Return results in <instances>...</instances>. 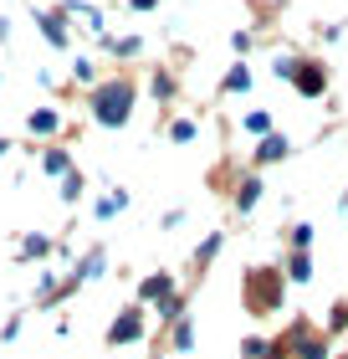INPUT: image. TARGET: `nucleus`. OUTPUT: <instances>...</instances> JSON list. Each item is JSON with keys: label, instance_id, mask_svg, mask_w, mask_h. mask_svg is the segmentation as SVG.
Returning a JSON list of instances; mask_svg holds the SVG:
<instances>
[{"label": "nucleus", "instance_id": "obj_1", "mask_svg": "<svg viewBox=\"0 0 348 359\" xmlns=\"http://www.w3.org/2000/svg\"><path fill=\"white\" fill-rule=\"evenodd\" d=\"M134 108H139V83L123 77V72H113L97 88H88V118L97 128H128Z\"/></svg>", "mask_w": 348, "mask_h": 359}, {"label": "nucleus", "instance_id": "obj_2", "mask_svg": "<svg viewBox=\"0 0 348 359\" xmlns=\"http://www.w3.org/2000/svg\"><path fill=\"white\" fill-rule=\"evenodd\" d=\"M241 303H246V313H256V318L281 313V303H287V272L281 267H246Z\"/></svg>", "mask_w": 348, "mask_h": 359}, {"label": "nucleus", "instance_id": "obj_3", "mask_svg": "<svg viewBox=\"0 0 348 359\" xmlns=\"http://www.w3.org/2000/svg\"><path fill=\"white\" fill-rule=\"evenodd\" d=\"M277 344L287 349V359H333V339H328L318 323H307V318H292Z\"/></svg>", "mask_w": 348, "mask_h": 359}, {"label": "nucleus", "instance_id": "obj_4", "mask_svg": "<svg viewBox=\"0 0 348 359\" xmlns=\"http://www.w3.org/2000/svg\"><path fill=\"white\" fill-rule=\"evenodd\" d=\"M108 349H134V344H144L148 339V308L144 303H123L118 313H113V323H108Z\"/></svg>", "mask_w": 348, "mask_h": 359}, {"label": "nucleus", "instance_id": "obj_5", "mask_svg": "<svg viewBox=\"0 0 348 359\" xmlns=\"http://www.w3.org/2000/svg\"><path fill=\"white\" fill-rule=\"evenodd\" d=\"M261 201H267V180H261V170L246 165L236 180H230V210H236V216H256Z\"/></svg>", "mask_w": 348, "mask_h": 359}, {"label": "nucleus", "instance_id": "obj_6", "mask_svg": "<svg viewBox=\"0 0 348 359\" xmlns=\"http://www.w3.org/2000/svg\"><path fill=\"white\" fill-rule=\"evenodd\" d=\"M174 292H185V287H179V272L159 267V272L139 277V287H134V303H144V308H159L164 298H174Z\"/></svg>", "mask_w": 348, "mask_h": 359}, {"label": "nucleus", "instance_id": "obj_7", "mask_svg": "<svg viewBox=\"0 0 348 359\" xmlns=\"http://www.w3.org/2000/svg\"><path fill=\"white\" fill-rule=\"evenodd\" d=\"M26 134H31V144H57L62 134H67V113L62 108H31L26 113Z\"/></svg>", "mask_w": 348, "mask_h": 359}, {"label": "nucleus", "instance_id": "obj_8", "mask_svg": "<svg viewBox=\"0 0 348 359\" xmlns=\"http://www.w3.org/2000/svg\"><path fill=\"white\" fill-rule=\"evenodd\" d=\"M328 62H318V57H302V67H297V77H292V88H297V97H328Z\"/></svg>", "mask_w": 348, "mask_h": 359}, {"label": "nucleus", "instance_id": "obj_9", "mask_svg": "<svg viewBox=\"0 0 348 359\" xmlns=\"http://www.w3.org/2000/svg\"><path fill=\"white\" fill-rule=\"evenodd\" d=\"M72 283L77 287H88V283H103V277H108V247H103V241H97V247H88V252H82L77 257V262H72Z\"/></svg>", "mask_w": 348, "mask_h": 359}, {"label": "nucleus", "instance_id": "obj_10", "mask_svg": "<svg viewBox=\"0 0 348 359\" xmlns=\"http://www.w3.org/2000/svg\"><path fill=\"white\" fill-rule=\"evenodd\" d=\"M287 154H292V139H287V134H267V139L251 144V170H272V165H281Z\"/></svg>", "mask_w": 348, "mask_h": 359}, {"label": "nucleus", "instance_id": "obj_11", "mask_svg": "<svg viewBox=\"0 0 348 359\" xmlns=\"http://www.w3.org/2000/svg\"><path fill=\"white\" fill-rule=\"evenodd\" d=\"M46 257H57V236L52 231H26L15 241V262H46Z\"/></svg>", "mask_w": 348, "mask_h": 359}, {"label": "nucleus", "instance_id": "obj_12", "mask_svg": "<svg viewBox=\"0 0 348 359\" xmlns=\"http://www.w3.org/2000/svg\"><path fill=\"white\" fill-rule=\"evenodd\" d=\"M36 26H41V41H46V46H57V52H67V46H72V31H67L62 6H57V11H36Z\"/></svg>", "mask_w": 348, "mask_h": 359}, {"label": "nucleus", "instance_id": "obj_13", "mask_svg": "<svg viewBox=\"0 0 348 359\" xmlns=\"http://www.w3.org/2000/svg\"><path fill=\"white\" fill-rule=\"evenodd\" d=\"M128 201H134V195H128L123 185H108V195H92L88 216L92 221H113V216H123V210H128Z\"/></svg>", "mask_w": 348, "mask_h": 359}, {"label": "nucleus", "instance_id": "obj_14", "mask_svg": "<svg viewBox=\"0 0 348 359\" xmlns=\"http://www.w3.org/2000/svg\"><path fill=\"white\" fill-rule=\"evenodd\" d=\"M281 272H287V287H307L318 277V262H312V252H287L281 257Z\"/></svg>", "mask_w": 348, "mask_h": 359}, {"label": "nucleus", "instance_id": "obj_15", "mask_svg": "<svg viewBox=\"0 0 348 359\" xmlns=\"http://www.w3.org/2000/svg\"><path fill=\"white\" fill-rule=\"evenodd\" d=\"M36 165H41L46 180H62V175H72V149H62V144H41Z\"/></svg>", "mask_w": 348, "mask_h": 359}, {"label": "nucleus", "instance_id": "obj_16", "mask_svg": "<svg viewBox=\"0 0 348 359\" xmlns=\"http://www.w3.org/2000/svg\"><path fill=\"white\" fill-rule=\"evenodd\" d=\"M62 15H67V21L77 15V21H88L92 36H108V15L97 11V6H88V0H62Z\"/></svg>", "mask_w": 348, "mask_h": 359}, {"label": "nucleus", "instance_id": "obj_17", "mask_svg": "<svg viewBox=\"0 0 348 359\" xmlns=\"http://www.w3.org/2000/svg\"><path fill=\"white\" fill-rule=\"evenodd\" d=\"M148 97H154L159 108H169L174 97H179V77L169 67H154V72H148Z\"/></svg>", "mask_w": 348, "mask_h": 359}, {"label": "nucleus", "instance_id": "obj_18", "mask_svg": "<svg viewBox=\"0 0 348 359\" xmlns=\"http://www.w3.org/2000/svg\"><path fill=\"white\" fill-rule=\"evenodd\" d=\"M221 252H225V231H205L200 241H195V252H190V267H195V272H205Z\"/></svg>", "mask_w": 348, "mask_h": 359}, {"label": "nucleus", "instance_id": "obj_19", "mask_svg": "<svg viewBox=\"0 0 348 359\" xmlns=\"http://www.w3.org/2000/svg\"><path fill=\"white\" fill-rule=\"evenodd\" d=\"M97 52H108L113 62H134L144 52V36H97Z\"/></svg>", "mask_w": 348, "mask_h": 359}, {"label": "nucleus", "instance_id": "obj_20", "mask_svg": "<svg viewBox=\"0 0 348 359\" xmlns=\"http://www.w3.org/2000/svg\"><path fill=\"white\" fill-rule=\"evenodd\" d=\"M251 83H256V77H251V62H230V72L221 77V93H225V97H241V93H251Z\"/></svg>", "mask_w": 348, "mask_h": 359}, {"label": "nucleus", "instance_id": "obj_21", "mask_svg": "<svg viewBox=\"0 0 348 359\" xmlns=\"http://www.w3.org/2000/svg\"><path fill=\"white\" fill-rule=\"evenodd\" d=\"M190 313V303H185V292H174V298H164L159 308H154V323H164V329H174L179 318Z\"/></svg>", "mask_w": 348, "mask_h": 359}, {"label": "nucleus", "instance_id": "obj_22", "mask_svg": "<svg viewBox=\"0 0 348 359\" xmlns=\"http://www.w3.org/2000/svg\"><path fill=\"white\" fill-rule=\"evenodd\" d=\"M82 195H88V180H82L77 170L57 180V201H62V205H82Z\"/></svg>", "mask_w": 348, "mask_h": 359}, {"label": "nucleus", "instance_id": "obj_23", "mask_svg": "<svg viewBox=\"0 0 348 359\" xmlns=\"http://www.w3.org/2000/svg\"><path fill=\"white\" fill-rule=\"evenodd\" d=\"M169 349H174V354H195V318H190V313L169 329Z\"/></svg>", "mask_w": 348, "mask_h": 359}, {"label": "nucleus", "instance_id": "obj_24", "mask_svg": "<svg viewBox=\"0 0 348 359\" xmlns=\"http://www.w3.org/2000/svg\"><path fill=\"white\" fill-rule=\"evenodd\" d=\"M241 128H246L251 139H267V134H277V118H272L267 108H251V113L241 118Z\"/></svg>", "mask_w": 348, "mask_h": 359}, {"label": "nucleus", "instance_id": "obj_25", "mask_svg": "<svg viewBox=\"0 0 348 359\" xmlns=\"http://www.w3.org/2000/svg\"><path fill=\"white\" fill-rule=\"evenodd\" d=\"M164 134H169V144H195V139H200V123L179 113V118H169V123H164Z\"/></svg>", "mask_w": 348, "mask_h": 359}, {"label": "nucleus", "instance_id": "obj_26", "mask_svg": "<svg viewBox=\"0 0 348 359\" xmlns=\"http://www.w3.org/2000/svg\"><path fill=\"white\" fill-rule=\"evenodd\" d=\"M312 236H318L312 221H292L287 226V252H312Z\"/></svg>", "mask_w": 348, "mask_h": 359}, {"label": "nucleus", "instance_id": "obj_27", "mask_svg": "<svg viewBox=\"0 0 348 359\" xmlns=\"http://www.w3.org/2000/svg\"><path fill=\"white\" fill-rule=\"evenodd\" d=\"M277 354V339H267V334H246L241 339V359H272Z\"/></svg>", "mask_w": 348, "mask_h": 359}, {"label": "nucleus", "instance_id": "obj_28", "mask_svg": "<svg viewBox=\"0 0 348 359\" xmlns=\"http://www.w3.org/2000/svg\"><path fill=\"white\" fill-rule=\"evenodd\" d=\"M57 292H62V277L52 267L36 272V292H31V298H36V303H57Z\"/></svg>", "mask_w": 348, "mask_h": 359}, {"label": "nucleus", "instance_id": "obj_29", "mask_svg": "<svg viewBox=\"0 0 348 359\" xmlns=\"http://www.w3.org/2000/svg\"><path fill=\"white\" fill-rule=\"evenodd\" d=\"M323 334H328V339L348 334V298H338L333 308H328V323H323Z\"/></svg>", "mask_w": 348, "mask_h": 359}, {"label": "nucleus", "instance_id": "obj_30", "mask_svg": "<svg viewBox=\"0 0 348 359\" xmlns=\"http://www.w3.org/2000/svg\"><path fill=\"white\" fill-rule=\"evenodd\" d=\"M72 77H77L82 88H97V83H103V77H97V62H92V57H72Z\"/></svg>", "mask_w": 348, "mask_h": 359}, {"label": "nucleus", "instance_id": "obj_31", "mask_svg": "<svg viewBox=\"0 0 348 359\" xmlns=\"http://www.w3.org/2000/svg\"><path fill=\"white\" fill-rule=\"evenodd\" d=\"M297 67H302V57H292V52H281V57L272 62V72L281 77V83H292V77H297Z\"/></svg>", "mask_w": 348, "mask_h": 359}, {"label": "nucleus", "instance_id": "obj_32", "mask_svg": "<svg viewBox=\"0 0 348 359\" xmlns=\"http://www.w3.org/2000/svg\"><path fill=\"white\" fill-rule=\"evenodd\" d=\"M21 329H26V318H21V313H11L6 323H0V344H15V339H21Z\"/></svg>", "mask_w": 348, "mask_h": 359}, {"label": "nucleus", "instance_id": "obj_33", "mask_svg": "<svg viewBox=\"0 0 348 359\" xmlns=\"http://www.w3.org/2000/svg\"><path fill=\"white\" fill-rule=\"evenodd\" d=\"M179 226H185V205H169L159 216V231H179Z\"/></svg>", "mask_w": 348, "mask_h": 359}, {"label": "nucleus", "instance_id": "obj_34", "mask_svg": "<svg viewBox=\"0 0 348 359\" xmlns=\"http://www.w3.org/2000/svg\"><path fill=\"white\" fill-rule=\"evenodd\" d=\"M230 46H236V52L246 57V52H251V46H256V31H236V36H230Z\"/></svg>", "mask_w": 348, "mask_h": 359}, {"label": "nucleus", "instance_id": "obj_35", "mask_svg": "<svg viewBox=\"0 0 348 359\" xmlns=\"http://www.w3.org/2000/svg\"><path fill=\"white\" fill-rule=\"evenodd\" d=\"M128 11H159V0H123Z\"/></svg>", "mask_w": 348, "mask_h": 359}, {"label": "nucleus", "instance_id": "obj_36", "mask_svg": "<svg viewBox=\"0 0 348 359\" xmlns=\"http://www.w3.org/2000/svg\"><path fill=\"white\" fill-rule=\"evenodd\" d=\"M0 41H11V21H6V15H0Z\"/></svg>", "mask_w": 348, "mask_h": 359}, {"label": "nucleus", "instance_id": "obj_37", "mask_svg": "<svg viewBox=\"0 0 348 359\" xmlns=\"http://www.w3.org/2000/svg\"><path fill=\"white\" fill-rule=\"evenodd\" d=\"M11 149H15V139H0V159H6Z\"/></svg>", "mask_w": 348, "mask_h": 359}, {"label": "nucleus", "instance_id": "obj_38", "mask_svg": "<svg viewBox=\"0 0 348 359\" xmlns=\"http://www.w3.org/2000/svg\"><path fill=\"white\" fill-rule=\"evenodd\" d=\"M272 359H287V349H281V344H277V354H272Z\"/></svg>", "mask_w": 348, "mask_h": 359}, {"label": "nucleus", "instance_id": "obj_39", "mask_svg": "<svg viewBox=\"0 0 348 359\" xmlns=\"http://www.w3.org/2000/svg\"><path fill=\"white\" fill-rule=\"evenodd\" d=\"M338 210H348V190H343V201H338Z\"/></svg>", "mask_w": 348, "mask_h": 359}, {"label": "nucleus", "instance_id": "obj_40", "mask_svg": "<svg viewBox=\"0 0 348 359\" xmlns=\"http://www.w3.org/2000/svg\"><path fill=\"white\" fill-rule=\"evenodd\" d=\"M108 359H118V354H108Z\"/></svg>", "mask_w": 348, "mask_h": 359}, {"label": "nucleus", "instance_id": "obj_41", "mask_svg": "<svg viewBox=\"0 0 348 359\" xmlns=\"http://www.w3.org/2000/svg\"><path fill=\"white\" fill-rule=\"evenodd\" d=\"M154 359H164V354H154Z\"/></svg>", "mask_w": 348, "mask_h": 359}]
</instances>
